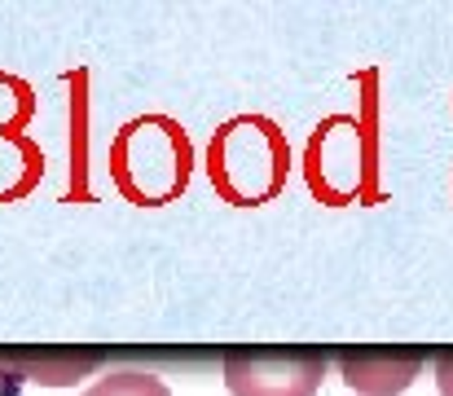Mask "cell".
I'll return each mask as SVG.
<instances>
[{
	"mask_svg": "<svg viewBox=\"0 0 453 396\" xmlns=\"http://www.w3.org/2000/svg\"><path fill=\"white\" fill-rule=\"evenodd\" d=\"M291 145L287 132L265 115H234L211 132L207 145V181L234 207L273 203L287 190Z\"/></svg>",
	"mask_w": 453,
	"mask_h": 396,
	"instance_id": "1",
	"label": "cell"
},
{
	"mask_svg": "<svg viewBox=\"0 0 453 396\" xmlns=\"http://www.w3.org/2000/svg\"><path fill=\"white\" fill-rule=\"evenodd\" d=\"M194 172V145L167 115L128 120L111 141V181L137 207H167L185 194Z\"/></svg>",
	"mask_w": 453,
	"mask_h": 396,
	"instance_id": "2",
	"label": "cell"
},
{
	"mask_svg": "<svg viewBox=\"0 0 453 396\" xmlns=\"http://www.w3.org/2000/svg\"><path fill=\"white\" fill-rule=\"evenodd\" d=\"M326 379L321 353H229L225 384L234 396H312Z\"/></svg>",
	"mask_w": 453,
	"mask_h": 396,
	"instance_id": "3",
	"label": "cell"
},
{
	"mask_svg": "<svg viewBox=\"0 0 453 396\" xmlns=\"http://www.w3.org/2000/svg\"><path fill=\"white\" fill-rule=\"evenodd\" d=\"M339 375L352 392L365 396H401L418 375H423V357H396V353H348L339 361Z\"/></svg>",
	"mask_w": 453,
	"mask_h": 396,
	"instance_id": "4",
	"label": "cell"
},
{
	"mask_svg": "<svg viewBox=\"0 0 453 396\" xmlns=\"http://www.w3.org/2000/svg\"><path fill=\"white\" fill-rule=\"evenodd\" d=\"M97 366L93 353H80V357H58V353H40V357H4V370L27 379V384H44V388H66L75 384L80 375H88Z\"/></svg>",
	"mask_w": 453,
	"mask_h": 396,
	"instance_id": "5",
	"label": "cell"
},
{
	"mask_svg": "<svg viewBox=\"0 0 453 396\" xmlns=\"http://www.w3.org/2000/svg\"><path fill=\"white\" fill-rule=\"evenodd\" d=\"M84 396H172L163 379H154L146 370H111L106 379H97Z\"/></svg>",
	"mask_w": 453,
	"mask_h": 396,
	"instance_id": "6",
	"label": "cell"
},
{
	"mask_svg": "<svg viewBox=\"0 0 453 396\" xmlns=\"http://www.w3.org/2000/svg\"><path fill=\"white\" fill-rule=\"evenodd\" d=\"M436 388H441V396H453V353L436 361Z\"/></svg>",
	"mask_w": 453,
	"mask_h": 396,
	"instance_id": "7",
	"label": "cell"
}]
</instances>
